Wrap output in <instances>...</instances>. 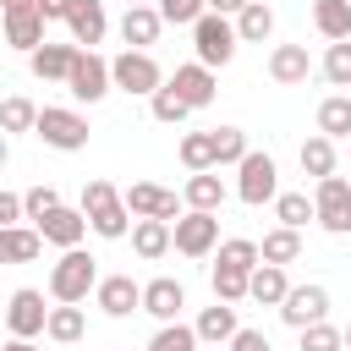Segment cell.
<instances>
[{
	"instance_id": "6da1fadb",
	"label": "cell",
	"mask_w": 351,
	"mask_h": 351,
	"mask_svg": "<svg viewBox=\"0 0 351 351\" xmlns=\"http://www.w3.org/2000/svg\"><path fill=\"white\" fill-rule=\"evenodd\" d=\"M82 219H88V230L104 236V241L132 236V214H126V203H121V192H115L110 181H88V186H82Z\"/></svg>"
},
{
	"instance_id": "7a4b0ae2",
	"label": "cell",
	"mask_w": 351,
	"mask_h": 351,
	"mask_svg": "<svg viewBox=\"0 0 351 351\" xmlns=\"http://www.w3.org/2000/svg\"><path fill=\"white\" fill-rule=\"evenodd\" d=\"M99 285V258H88L82 247H66L60 252V263L49 269V296L55 302H88V291Z\"/></svg>"
},
{
	"instance_id": "3957f363",
	"label": "cell",
	"mask_w": 351,
	"mask_h": 351,
	"mask_svg": "<svg viewBox=\"0 0 351 351\" xmlns=\"http://www.w3.org/2000/svg\"><path fill=\"white\" fill-rule=\"evenodd\" d=\"M110 88H121L132 99H148L154 88H165V71H159V60L148 49H121L110 60Z\"/></svg>"
},
{
	"instance_id": "277c9868",
	"label": "cell",
	"mask_w": 351,
	"mask_h": 351,
	"mask_svg": "<svg viewBox=\"0 0 351 351\" xmlns=\"http://www.w3.org/2000/svg\"><path fill=\"white\" fill-rule=\"evenodd\" d=\"M192 49H197V66H230L236 60V27H230V16H214V11H203L197 22H192Z\"/></svg>"
},
{
	"instance_id": "5b68a950",
	"label": "cell",
	"mask_w": 351,
	"mask_h": 351,
	"mask_svg": "<svg viewBox=\"0 0 351 351\" xmlns=\"http://www.w3.org/2000/svg\"><path fill=\"white\" fill-rule=\"evenodd\" d=\"M33 137H44V143L60 148V154H77V148H88V115L60 110V104H44L38 121H33Z\"/></svg>"
},
{
	"instance_id": "8992f818",
	"label": "cell",
	"mask_w": 351,
	"mask_h": 351,
	"mask_svg": "<svg viewBox=\"0 0 351 351\" xmlns=\"http://www.w3.org/2000/svg\"><path fill=\"white\" fill-rule=\"evenodd\" d=\"M274 192H280V170H274V159L258 154V148H247V159L236 165V197H241L247 208H258V203H274Z\"/></svg>"
},
{
	"instance_id": "52a82bcc",
	"label": "cell",
	"mask_w": 351,
	"mask_h": 351,
	"mask_svg": "<svg viewBox=\"0 0 351 351\" xmlns=\"http://www.w3.org/2000/svg\"><path fill=\"white\" fill-rule=\"evenodd\" d=\"M313 219L329 236H351V181L346 176H324L313 192Z\"/></svg>"
},
{
	"instance_id": "ba28073f",
	"label": "cell",
	"mask_w": 351,
	"mask_h": 351,
	"mask_svg": "<svg viewBox=\"0 0 351 351\" xmlns=\"http://www.w3.org/2000/svg\"><path fill=\"white\" fill-rule=\"evenodd\" d=\"M170 247H176L181 258H208V252L219 247V214H197V208H186V214L170 225Z\"/></svg>"
},
{
	"instance_id": "9c48e42d",
	"label": "cell",
	"mask_w": 351,
	"mask_h": 351,
	"mask_svg": "<svg viewBox=\"0 0 351 351\" xmlns=\"http://www.w3.org/2000/svg\"><path fill=\"white\" fill-rule=\"evenodd\" d=\"M66 88H71V99H77V104H99V99L110 93V60H104V55H93V49H77Z\"/></svg>"
},
{
	"instance_id": "30bf717a",
	"label": "cell",
	"mask_w": 351,
	"mask_h": 351,
	"mask_svg": "<svg viewBox=\"0 0 351 351\" xmlns=\"http://www.w3.org/2000/svg\"><path fill=\"white\" fill-rule=\"evenodd\" d=\"M121 203H126V214H137V219H165V225L181 219V197L165 192V186H154V181H132V186L121 192Z\"/></svg>"
},
{
	"instance_id": "8fae6325",
	"label": "cell",
	"mask_w": 351,
	"mask_h": 351,
	"mask_svg": "<svg viewBox=\"0 0 351 351\" xmlns=\"http://www.w3.org/2000/svg\"><path fill=\"white\" fill-rule=\"evenodd\" d=\"M44 318H49L44 291H33V285L11 291V302H5V329H11V340H33V335H44Z\"/></svg>"
},
{
	"instance_id": "7c38bea8",
	"label": "cell",
	"mask_w": 351,
	"mask_h": 351,
	"mask_svg": "<svg viewBox=\"0 0 351 351\" xmlns=\"http://www.w3.org/2000/svg\"><path fill=\"white\" fill-rule=\"evenodd\" d=\"M93 302H99L110 318H132V313L143 307V285H137L132 274H99V285H93Z\"/></svg>"
},
{
	"instance_id": "4fadbf2b",
	"label": "cell",
	"mask_w": 351,
	"mask_h": 351,
	"mask_svg": "<svg viewBox=\"0 0 351 351\" xmlns=\"http://www.w3.org/2000/svg\"><path fill=\"white\" fill-rule=\"evenodd\" d=\"M324 313H329V291H324V285H291L285 302H280V318H285L291 329L324 324Z\"/></svg>"
},
{
	"instance_id": "5bb4252c",
	"label": "cell",
	"mask_w": 351,
	"mask_h": 351,
	"mask_svg": "<svg viewBox=\"0 0 351 351\" xmlns=\"http://www.w3.org/2000/svg\"><path fill=\"white\" fill-rule=\"evenodd\" d=\"M181 307H186L181 280L159 274V280H148V285H143V307H137V313H148V318H159V324H176V318H181Z\"/></svg>"
},
{
	"instance_id": "9a60e30c",
	"label": "cell",
	"mask_w": 351,
	"mask_h": 351,
	"mask_svg": "<svg viewBox=\"0 0 351 351\" xmlns=\"http://www.w3.org/2000/svg\"><path fill=\"white\" fill-rule=\"evenodd\" d=\"M66 27H71V44H77V49H93V44L110 33L104 0H71V11H66Z\"/></svg>"
},
{
	"instance_id": "2e32d148",
	"label": "cell",
	"mask_w": 351,
	"mask_h": 351,
	"mask_svg": "<svg viewBox=\"0 0 351 351\" xmlns=\"http://www.w3.org/2000/svg\"><path fill=\"white\" fill-rule=\"evenodd\" d=\"M170 88H176V99H181L186 110H208L219 82H214V71H208V66H197V60H192V66H176Z\"/></svg>"
},
{
	"instance_id": "e0dca14e",
	"label": "cell",
	"mask_w": 351,
	"mask_h": 351,
	"mask_svg": "<svg viewBox=\"0 0 351 351\" xmlns=\"http://www.w3.org/2000/svg\"><path fill=\"white\" fill-rule=\"evenodd\" d=\"M33 230H38L49 247H60V252H66V247H82V236H88V219H82V208H66V203H60V208H55V214H44Z\"/></svg>"
},
{
	"instance_id": "ac0fdd59",
	"label": "cell",
	"mask_w": 351,
	"mask_h": 351,
	"mask_svg": "<svg viewBox=\"0 0 351 351\" xmlns=\"http://www.w3.org/2000/svg\"><path fill=\"white\" fill-rule=\"evenodd\" d=\"M269 77H274L280 88H302V82L313 77V55H307V44H274V55H269Z\"/></svg>"
},
{
	"instance_id": "d6986e66",
	"label": "cell",
	"mask_w": 351,
	"mask_h": 351,
	"mask_svg": "<svg viewBox=\"0 0 351 351\" xmlns=\"http://www.w3.org/2000/svg\"><path fill=\"white\" fill-rule=\"evenodd\" d=\"M71 60H77V44H49V38L27 55V66H33L38 82H66L71 77Z\"/></svg>"
},
{
	"instance_id": "ffe728a7",
	"label": "cell",
	"mask_w": 351,
	"mask_h": 351,
	"mask_svg": "<svg viewBox=\"0 0 351 351\" xmlns=\"http://www.w3.org/2000/svg\"><path fill=\"white\" fill-rule=\"evenodd\" d=\"M159 11L154 5H126V16H121V38H126V49H148L154 38H159Z\"/></svg>"
},
{
	"instance_id": "44dd1931",
	"label": "cell",
	"mask_w": 351,
	"mask_h": 351,
	"mask_svg": "<svg viewBox=\"0 0 351 351\" xmlns=\"http://www.w3.org/2000/svg\"><path fill=\"white\" fill-rule=\"evenodd\" d=\"M44 252V236L33 225H5L0 230V263H33Z\"/></svg>"
},
{
	"instance_id": "7402d4cb",
	"label": "cell",
	"mask_w": 351,
	"mask_h": 351,
	"mask_svg": "<svg viewBox=\"0 0 351 351\" xmlns=\"http://www.w3.org/2000/svg\"><path fill=\"white\" fill-rule=\"evenodd\" d=\"M230 27H236V44H263V38L274 33V11H269L263 0H247Z\"/></svg>"
},
{
	"instance_id": "603a6c76",
	"label": "cell",
	"mask_w": 351,
	"mask_h": 351,
	"mask_svg": "<svg viewBox=\"0 0 351 351\" xmlns=\"http://www.w3.org/2000/svg\"><path fill=\"white\" fill-rule=\"evenodd\" d=\"M5 44L33 55V49L44 44V16H38L33 5H27V11H5Z\"/></svg>"
},
{
	"instance_id": "cb8c5ba5",
	"label": "cell",
	"mask_w": 351,
	"mask_h": 351,
	"mask_svg": "<svg viewBox=\"0 0 351 351\" xmlns=\"http://www.w3.org/2000/svg\"><path fill=\"white\" fill-rule=\"evenodd\" d=\"M302 258V230H285V225H274L263 241H258V263H274V269H285V263H296Z\"/></svg>"
},
{
	"instance_id": "d4e9b609",
	"label": "cell",
	"mask_w": 351,
	"mask_h": 351,
	"mask_svg": "<svg viewBox=\"0 0 351 351\" xmlns=\"http://www.w3.org/2000/svg\"><path fill=\"white\" fill-rule=\"evenodd\" d=\"M285 291H291V280H285V269H274V263H258V269L247 274V296L263 302V307H280Z\"/></svg>"
},
{
	"instance_id": "484cf974",
	"label": "cell",
	"mask_w": 351,
	"mask_h": 351,
	"mask_svg": "<svg viewBox=\"0 0 351 351\" xmlns=\"http://www.w3.org/2000/svg\"><path fill=\"white\" fill-rule=\"evenodd\" d=\"M313 27H318L329 44L351 38V0H313Z\"/></svg>"
},
{
	"instance_id": "4316f807",
	"label": "cell",
	"mask_w": 351,
	"mask_h": 351,
	"mask_svg": "<svg viewBox=\"0 0 351 351\" xmlns=\"http://www.w3.org/2000/svg\"><path fill=\"white\" fill-rule=\"evenodd\" d=\"M186 208H197V214H219V203H225V181L214 176V170H197L192 181H186Z\"/></svg>"
},
{
	"instance_id": "83f0119b",
	"label": "cell",
	"mask_w": 351,
	"mask_h": 351,
	"mask_svg": "<svg viewBox=\"0 0 351 351\" xmlns=\"http://www.w3.org/2000/svg\"><path fill=\"white\" fill-rule=\"evenodd\" d=\"M241 324H236V307L230 302H214V307H203L197 313V324H192V335L197 340H230Z\"/></svg>"
},
{
	"instance_id": "f1b7e54d",
	"label": "cell",
	"mask_w": 351,
	"mask_h": 351,
	"mask_svg": "<svg viewBox=\"0 0 351 351\" xmlns=\"http://www.w3.org/2000/svg\"><path fill=\"white\" fill-rule=\"evenodd\" d=\"M132 247H137V258H148V263L165 258V252H170V225H165V219H137V225H132Z\"/></svg>"
},
{
	"instance_id": "f546056e",
	"label": "cell",
	"mask_w": 351,
	"mask_h": 351,
	"mask_svg": "<svg viewBox=\"0 0 351 351\" xmlns=\"http://www.w3.org/2000/svg\"><path fill=\"white\" fill-rule=\"evenodd\" d=\"M82 329H88V318H82V307H71V302L49 307V318H44V335H49V340H60V346L82 340Z\"/></svg>"
},
{
	"instance_id": "4dcf8cb0",
	"label": "cell",
	"mask_w": 351,
	"mask_h": 351,
	"mask_svg": "<svg viewBox=\"0 0 351 351\" xmlns=\"http://www.w3.org/2000/svg\"><path fill=\"white\" fill-rule=\"evenodd\" d=\"M318 137H351V99L346 93H329L324 104H318Z\"/></svg>"
},
{
	"instance_id": "1f68e13d",
	"label": "cell",
	"mask_w": 351,
	"mask_h": 351,
	"mask_svg": "<svg viewBox=\"0 0 351 351\" xmlns=\"http://www.w3.org/2000/svg\"><path fill=\"white\" fill-rule=\"evenodd\" d=\"M208 143H214V165H241L247 159V132L241 126H214Z\"/></svg>"
},
{
	"instance_id": "d6a6232c",
	"label": "cell",
	"mask_w": 351,
	"mask_h": 351,
	"mask_svg": "<svg viewBox=\"0 0 351 351\" xmlns=\"http://www.w3.org/2000/svg\"><path fill=\"white\" fill-rule=\"evenodd\" d=\"M274 219H280L285 230H302V225L313 219V197H307V192H274Z\"/></svg>"
},
{
	"instance_id": "836d02e7",
	"label": "cell",
	"mask_w": 351,
	"mask_h": 351,
	"mask_svg": "<svg viewBox=\"0 0 351 351\" xmlns=\"http://www.w3.org/2000/svg\"><path fill=\"white\" fill-rule=\"evenodd\" d=\"M302 170H307L313 181L335 176V143H329V137H307V143H302Z\"/></svg>"
},
{
	"instance_id": "e575fe53",
	"label": "cell",
	"mask_w": 351,
	"mask_h": 351,
	"mask_svg": "<svg viewBox=\"0 0 351 351\" xmlns=\"http://www.w3.org/2000/svg\"><path fill=\"white\" fill-rule=\"evenodd\" d=\"M33 121H38V104H33V99L11 93V99L0 104V132H33Z\"/></svg>"
},
{
	"instance_id": "d590c367",
	"label": "cell",
	"mask_w": 351,
	"mask_h": 351,
	"mask_svg": "<svg viewBox=\"0 0 351 351\" xmlns=\"http://www.w3.org/2000/svg\"><path fill=\"white\" fill-rule=\"evenodd\" d=\"M148 110H154V121H165V126H181V121L192 115V110H186V104L176 99V88H170V82L148 93Z\"/></svg>"
},
{
	"instance_id": "8d00e7d4",
	"label": "cell",
	"mask_w": 351,
	"mask_h": 351,
	"mask_svg": "<svg viewBox=\"0 0 351 351\" xmlns=\"http://www.w3.org/2000/svg\"><path fill=\"white\" fill-rule=\"evenodd\" d=\"M181 165L197 176V170H214V143H208V132H186L181 137Z\"/></svg>"
},
{
	"instance_id": "74e56055",
	"label": "cell",
	"mask_w": 351,
	"mask_h": 351,
	"mask_svg": "<svg viewBox=\"0 0 351 351\" xmlns=\"http://www.w3.org/2000/svg\"><path fill=\"white\" fill-rule=\"evenodd\" d=\"M208 280H214V302H230V307H236V302L247 296V269H225V263H214Z\"/></svg>"
},
{
	"instance_id": "f35d334b",
	"label": "cell",
	"mask_w": 351,
	"mask_h": 351,
	"mask_svg": "<svg viewBox=\"0 0 351 351\" xmlns=\"http://www.w3.org/2000/svg\"><path fill=\"white\" fill-rule=\"evenodd\" d=\"M335 88H351V38H340V44H329L324 49V66H318Z\"/></svg>"
},
{
	"instance_id": "ab89813d",
	"label": "cell",
	"mask_w": 351,
	"mask_h": 351,
	"mask_svg": "<svg viewBox=\"0 0 351 351\" xmlns=\"http://www.w3.org/2000/svg\"><path fill=\"white\" fill-rule=\"evenodd\" d=\"M148 351H197V335H192V324H159V335L148 340Z\"/></svg>"
},
{
	"instance_id": "60d3db41",
	"label": "cell",
	"mask_w": 351,
	"mask_h": 351,
	"mask_svg": "<svg viewBox=\"0 0 351 351\" xmlns=\"http://www.w3.org/2000/svg\"><path fill=\"white\" fill-rule=\"evenodd\" d=\"M55 208H60V192H55V186H33V192H22V219H27V225H38V219L55 214Z\"/></svg>"
},
{
	"instance_id": "b9f144b4",
	"label": "cell",
	"mask_w": 351,
	"mask_h": 351,
	"mask_svg": "<svg viewBox=\"0 0 351 351\" xmlns=\"http://www.w3.org/2000/svg\"><path fill=\"white\" fill-rule=\"evenodd\" d=\"M219 263L225 269H258V241H247V236H236V241H219Z\"/></svg>"
},
{
	"instance_id": "7bdbcfd3",
	"label": "cell",
	"mask_w": 351,
	"mask_h": 351,
	"mask_svg": "<svg viewBox=\"0 0 351 351\" xmlns=\"http://www.w3.org/2000/svg\"><path fill=\"white\" fill-rule=\"evenodd\" d=\"M154 11H159V22H176V27H192V22H197V16L208 11V5H203V0H159Z\"/></svg>"
},
{
	"instance_id": "ee69618b",
	"label": "cell",
	"mask_w": 351,
	"mask_h": 351,
	"mask_svg": "<svg viewBox=\"0 0 351 351\" xmlns=\"http://www.w3.org/2000/svg\"><path fill=\"white\" fill-rule=\"evenodd\" d=\"M296 335H302V351H340V329L335 324H307Z\"/></svg>"
},
{
	"instance_id": "f6af8a7d",
	"label": "cell",
	"mask_w": 351,
	"mask_h": 351,
	"mask_svg": "<svg viewBox=\"0 0 351 351\" xmlns=\"http://www.w3.org/2000/svg\"><path fill=\"white\" fill-rule=\"evenodd\" d=\"M230 351H274V346H269L263 329H236V335H230Z\"/></svg>"
},
{
	"instance_id": "bcb514c9",
	"label": "cell",
	"mask_w": 351,
	"mask_h": 351,
	"mask_svg": "<svg viewBox=\"0 0 351 351\" xmlns=\"http://www.w3.org/2000/svg\"><path fill=\"white\" fill-rule=\"evenodd\" d=\"M5 225H22V197L16 192H0V230Z\"/></svg>"
},
{
	"instance_id": "7dc6e473",
	"label": "cell",
	"mask_w": 351,
	"mask_h": 351,
	"mask_svg": "<svg viewBox=\"0 0 351 351\" xmlns=\"http://www.w3.org/2000/svg\"><path fill=\"white\" fill-rule=\"evenodd\" d=\"M33 11H38L44 22H66V11H71V0H33Z\"/></svg>"
},
{
	"instance_id": "c3c4849f",
	"label": "cell",
	"mask_w": 351,
	"mask_h": 351,
	"mask_svg": "<svg viewBox=\"0 0 351 351\" xmlns=\"http://www.w3.org/2000/svg\"><path fill=\"white\" fill-rule=\"evenodd\" d=\"M203 5H208V11H214V16H236V11H241V5H247V0H203Z\"/></svg>"
},
{
	"instance_id": "681fc988",
	"label": "cell",
	"mask_w": 351,
	"mask_h": 351,
	"mask_svg": "<svg viewBox=\"0 0 351 351\" xmlns=\"http://www.w3.org/2000/svg\"><path fill=\"white\" fill-rule=\"evenodd\" d=\"M5 351H38L33 340H5Z\"/></svg>"
},
{
	"instance_id": "f907efd6",
	"label": "cell",
	"mask_w": 351,
	"mask_h": 351,
	"mask_svg": "<svg viewBox=\"0 0 351 351\" xmlns=\"http://www.w3.org/2000/svg\"><path fill=\"white\" fill-rule=\"evenodd\" d=\"M340 346H346V351H351V324H346V329H340Z\"/></svg>"
},
{
	"instance_id": "816d5d0a",
	"label": "cell",
	"mask_w": 351,
	"mask_h": 351,
	"mask_svg": "<svg viewBox=\"0 0 351 351\" xmlns=\"http://www.w3.org/2000/svg\"><path fill=\"white\" fill-rule=\"evenodd\" d=\"M5 154H11V148H5V132H0V170H5Z\"/></svg>"
},
{
	"instance_id": "f5cc1de1",
	"label": "cell",
	"mask_w": 351,
	"mask_h": 351,
	"mask_svg": "<svg viewBox=\"0 0 351 351\" xmlns=\"http://www.w3.org/2000/svg\"><path fill=\"white\" fill-rule=\"evenodd\" d=\"M126 5H148V0H126Z\"/></svg>"
}]
</instances>
